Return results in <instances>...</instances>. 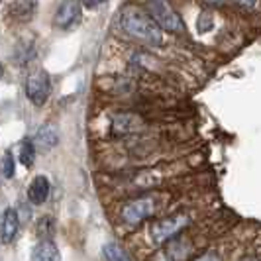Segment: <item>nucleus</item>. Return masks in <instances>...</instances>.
<instances>
[{
    "instance_id": "14",
    "label": "nucleus",
    "mask_w": 261,
    "mask_h": 261,
    "mask_svg": "<svg viewBox=\"0 0 261 261\" xmlns=\"http://www.w3.org/2000/svg\"><path fill=\"white\" fill-rule=\"evenodd\" d=\"M34 161H36V145L32 142H24L20 147V163L24 167H32Z\"/></svg>"
},
{
    "instance_id": "18",
    "label": "nucleus",
    "mask_w": 261,
    "mask_h": 261,
    "mask_svg": "<svg viewBox=\"0 0 261 261\" xmlns=\"http://www.w3.org/2000/svg\"><path fill=\"white\" fill-rule=\"evenodd\" d=\"M106 0H83V4L87 6V8H96V6H100V4H105Z\"/></svg>"
},
{
    "instance_id": "19",
    "label": "nucleus",
    "mask_w": 261,
    "mask_h": 261,
    "mask_svg": "<svg viewBox=\"0 0 261 261\" xmlns=\"http://www.w3.org/2000/svg\"><path fill=\"white\" fill-rule=\"evenodd\" d=\"M206 4H210V6H222L226 0H204Z\"/></svg>"
},
{
    "instance_id": "6",
    "label": "nucleus",
    "mask_w": 261,
    "mask_h": 261,
    "mask_svg": "<svg viewBox=\"0 0 261 261\" xmlns=\"http://www.w3.org/2000/svg\"><path fill=\"white\" fill-rule=\"evenodd\" d=\"M79 18H81V2L79 0H65L57 8L53 22H55V26L63 30V28L75 26L79 22Z\"/></svg>"
},
{
    "instance_id": "7",
    "label": "nucleus",
    "mask_w": 261,
    "mask_h": 261,
    "mask_svg": "<svg viewBox=\"0 0 261 261\" xmlns=\"http://www.w3.org/2000/svg\"><path fill=\"white\" fill-rule=\"evenodd\" d=\"M49 191H51V183L45 175H38L34 177L32 185L28 187V198L32 204H43L49 196Z\"/></svg>"
},
{
    "instance_id": "16",
    "label": "nucleus",
    "mask_w": 261,
    "mask_h": 261,
    "mask_svg": "<svg viewBox=\"0 0 261 261\" xmlns=\"http://www.w3.org/2000/svg\"><path fill=\"white\" fill-rule=\"evenodd\" d=\"M2 173H4V177H8V179L14 175V159L10 153H6L4 159H2Z\"/></svg>"
},
{
    "instance_id": "1",
    "label": "nucleus",
    "mask_w": 261,
    "mask_h": 261,
    "mask_svg": "<svg viewBox=\"0 0 261 261\" xmlns=\"http://www.w3.org/2000/svg\"><path fill=\"white\" fill-rule=\"evenodd\" d=\"M120 28L130 36V38L142 41L145 45H161L163 43V30L157 26L155 20L145 14L144 10L128 6L120 12Z\"/></svg>"
},
{
    "instance_id": "20",
    "label": "nucleus",
    "mask_w": 261,
    "mask_h": 261,
    "mask_svg": "<svg viewBox=\"0 0 261 261\" xmlns=\"http://www.w3.org/2000/svg\"><path fill=\"white\" fill-rule=\"evenodd\" d=\"M2 75H4V67H2V63H0V79H2Z\"/></svg>"
},
{
    "instance_id": "2",
    "label": "nucleus",
    "mask_w": 261,
    "mask_h": 261,
    "mask_svg": "<svg viewBox=\"0 0 261 261\" xmlns=\"http://www.w3.org/2000/svg\"><path fill=\"white\" fill-rule=\"evenodd\" d=\"M147 14L155 20V24L163 32H183V20L173 10L169 0H147Z\"/></svg>"
},
{
    "instance_id": "17",
    "label": "nucleus",
    "mask_w": 261,
    "mask_h": 261,
    "mask_svg": "<svg viewBox=\"0 0 261 261\" xmlns=\"http://www.w3.org/2000/svg\"><path fill=\"white\" fill-rule=\"evenodd\" d=\"M232 2H236L238 6H242L246 10H255L257 8V0H232Z\"/></svg>"
},
{
    "instance_id": "5",
    "label": "nucleus",
    "mask_w": 261,
    "mask_h": 261,
    "mask_svg": "<svg viewBox=\"0 0 261 261\" xmlns=\"http://www.w3.org/2000/svg\"><path fill=\"white\" fill-rule=\"evenodd\" d=\"M155 212V204L151 198H138V200H132L130 204H126L122 210V220L130 226L144 222L145 218H149L151 214Z\"/></svg>"
},
{
    "instance_id": "10",
    "label": "nucleus",
    "mask_w": 261,
    "mask_h": 261,
    "mask_svg": "<svg viewBox=\"0 0 261 261\" xmlns=\"http://www.w3.org/2000/svg\"><path fill=\"white\" fill-rule=\"evenodd\" d=\"M32 259H38V261L59 259V251H57V246L53 244L51 238H41L39 240V244L32 251Z\"/></svg>"
},
{
    "instance_id": "13",
    "label": "nucleus",
    "mask_w": 261,
    "mask_h": 261,
    "mask_svg": "<svg viewBox=\"0 0 261 261\" xmlns=\"http://www.w3.org/2000/svg\"><path fill=\"white\" fill-rule=\"evenodd\" d=\"M102 255H105L106 259H110V261H126V259H130V253H128V251H124V249L120 248L118 244H106L105 249H102Z\"/></svg>"
},
{
    "instance_id": "3",
    "label": "nucleus",
    "mask_w": 261,
    "mask_h": 261,
    "mask_svg": "<svg viewBox=\"0 0 261 261\" xmlns=\"http://www.w3.org/2000/svg\"><path fill=\"white\" fill-rule=\"evenodd\" d=\"M189 216H173V218H167V220H161L153 226L151 230V238L157 246H163L171 240H175L177 236L183 232L185 228L189 226Z\"/></svg>"
},
{
    "instance_id": "11",
    "label": "nucleus",
    "mask_w": 261,
    "mask_h": 261,
    "mask_svg": "<svg viewBox=\"0 0 261 261\" xmlns=\"http://www.w3.org/2000/svg\"><path fill=\"white\" fill-rule=\"evenodd\" d=\"M10 12L16 20H22L26 22L30 18H34L36 12V0H14L12 6H10Z\"/></svg>"
},
{
    "instance_id": "4",
    "label": "nucleus",
    "mask_w": 261,
    "mask_h": 261,
    "mask_svg": "<svg viewBox=\"0 0 261 261\" xmlns=\"http://www.w3.org/2000/svg\"><path fill=\"white\" fill-rule=\"evenodd\" d=\"M49 92H51V81H49V75L45 71H36L28 77L26 94L36 106H43Z\"/></svg>"
},
{
    "instance_id": "8",
    "label": "nucleus",
    "mask_w": 261,
    "mask_h": 261,
    "mask_svg": "<svg viewBox=\"0 0 261 261\" xmlns=\"http://www.w3.org/2000/svg\"><path fill=\"white\" fill-rule=\"evenodd\" d=\"M18 228H20V220H18V212L14 208L4 210V216H2V228H0V240L4 244H10L16 234H18Z\"/></svg>"
},
{
    "instance_id": "15",
    "label": "nucleus",
    "mask_w": 261,
    "mask_h": 261,
    "mask_svg": "<svg viewBox=\"0 0 261 261\" xmlns=\"http://www.w3.org/2000/svg\"><path fill=\"white\" fill-rule=\"evenodd\" d=\"M53 226H55V222H53L51 216H41L38 226H36V232L39 238H49V234L53 232Z\"/></svg>"
},
{
    "instance_id": "9",
    "label": "nucleus",
    "mask_w": 261,
    "mask_h": 261,
    "mask_svg": "<svg viewBox=\"0 0 261 261\" xmlns=\"http://www.w3.org/2000/svg\"><path fill=\"white\" fill-rule=\"evenodd\" d=\"M34 144L38 145L39 149H51L59 144V130L53 124H43L39 126V130L36 132Z\"/></svg>"
},
{
    "instance_id": "12",
    "label": "nucleus",
    "mask_w": 261,
    "mask_h": 261,
    "mask_svg": "<svg viewBox=\"0 0 261 261\" xmlns=\"http://www.w3.org/2000/svg\"><path fill=\"white\" fill-rule=\"evenodd\" d=\"M136 118L130 116V114H120V116L114 118V124H112V130L114 134H128L136 128Z\"/></svg>"
}]
</instances>
